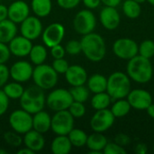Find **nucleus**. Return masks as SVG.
I'll use <instances>...</instances> for the list:
<instances>
[{
  "mask_svg": "<svg viewBox=\"0 0 154 154\" xmlns=\"http://www.w3.org/2000/svg\"><path fill=\"white\" fill-rule=\"evenodd\" d=\"M82 52L85 57L92 62L101 61L106 52V42L101 35L96 32H90L83 35L80 40Z\"/></svg>",
  "mask_w": 154,
  "mask_h": 154,
  "instance_id": "f257e3e1",
  "label": "nucleus"
},
{
  "mask_svg": "<svg viewBox=\"0 0 154 154\" xmlns=\"http://www.w3.org/2000/svg\"><path fill=\"white\" fill-rule=\"evenodd\" d=\"M153 74L152 65L150 59L136 55L130 59L127 64V75L135 82L140 84L148 83Z\"/></svg>",
  "mask_w": 154,
  "mask_h": 154,
  "instance_id": "f03ea898",
  "label": "nucleus"
},
{
  "mask_svg": "<svg viewBox=\"0 0 154 154\" xmlns=\"http://www.w3.org/2000/svg\"><path fill=\"white\" fill-rule=\"evenodd\" d=\"M19 100L21 108L32 115L43 110L46 106V96L44 94V90L36 85L24 88L23 94Z\"/></svg>",
  "mask_w": 154,
  "mask_h": 154,
  "instance_id": "7ed1b4c3",
  "label": "nucleus"
},
{
  "mask_svg": "<svg viewBox=\"0 0 154 154\" xmlns=\"http://www.w3.org/2000/svg\"><path fill=\"white\" fill-rule=\"evenodd\" d=\"M131 91V81L129 76L121 71L112 73L107 79L106 92L112 99H121L127 97Z\"/></svg>",
  "mask_w": 154,
  "mask_h": 154,
  "instance_id": "20e7f679",
  "label": "nucleus"
},
{
  "mask_svg": "<svg viewBox=\"0 0 154 154\" xmlns=\"http://www.w3.org/2000/svg\"><path fill=\"white\" fill-rule=\"evenodd\" d=\"M32 79L34 85L45 91L55 88L59 80V75L52 66L42 63L33 68Z\"/></svg>",
  "mask_w": 154,
  "mask_h": 154,
  "instance_id": "39448f33",
  "label": "nucleus"
},
{
  "mask_svg": "<svg viewBox=\"0 0 154 154\" xmlns=\"http://www.w3.org/2000/svg\"><path fill=\"white\" fill-rule=\"evenodd\" d=\"M72 102L69 90L65 88H55L46 96V106L53 112L68 110Z\"/></svg>",
  "mask_w": 154,
  "mask_h": 154,
  "instance_id": "423d86ee",
  "label": "nucleus"
},
{
  "mask_svg": "<svg viewBox=\"0 0 154 154\" xmlns=\"http://www.w3.org/2000/svg\"><path fill=\"white\" fill-rule=\"evenodd\" d=\"M74 119L69 110L57 111L51 116V130L56 135H68L74 128Z\"/></svg>",
  "mask_w": 154,
  "mask_h": 154,
  "instance_id": "0eeeda50",
  "label": "nucleus"
},
{
  "mask_svg": "<svg viewBox=\"0 0 154 154\" xmlns=\"http://www.w3.org/2000/svg\"><path fill=\"white\" fill-rule=\"evenodd\" d=\"M97 26V18L90 10H80L73 19V28L77 33L86 35L94 32Z\"/></svg>",
  "mask_w": 154,
  "mask_h": 154,
  "instance_id": "6e6552de",
  "label": "nucleus"
},
{
  "mask_svg": "<svg viewBox=\"0 0 154 154\" xmlns=\"http://www.w3.org/2000/svg\"><path fill=\"white\" fill-rule=\"evenodd\" d=\"M8 122L12 130L20 134H24L32 129V115L22 108L13 111Z\"/></svg>",
  "mask_w": 154,
  "mask_h": 154,
  "instance_id": "1a4fd4ad",
  "label": "nucleus"
},
{
  "mask_svg": "<svg viewBox=\"0 0 154 154\" xmlns=\"http://www.w3.org/2000/svg\"><path fill=\"white\" fill-rule=\"evenodd\" d=\"M115 119L116 117L111 110L107 108L97 110L90 120V127L94 132L103 133L113 126Z\"/></svg>",
  "mask_w": 154,
  "mask_h": 154,
  "instance_id": "9d476101",
  "label": "nucleus"
},
{
  "mask_svg": "<svg viewBox=\"0 0 154 154\" xmlns=\"http://www.w3.org/2000/svg\"><path fill=\"white\" fill-rule=\"evenodd\" d=\"M65 36V27L60 23H52L49 24L42 33L43 44L51 48L57 44H60Z\"/></svg>",
  "mask_w": 154,
  "mask_h": 154,
  "instance_id": "9b49d317",
  "label": "nucleus"
},
{
  "mask_svg": "<svg viewBox=\"0 0 154 154\" xmlns=\"http://www.w3.org/2000/svg\"><path fill=\"white\" fill-rule=\"evenodd\" d=\"M139 45L130 38H120L114 42L115 55L123 60H130L138 54Z\"/></svg>",
  "mask_w": 154,
  "mask_h": 154,
  "instance_id": "f8f14e48",
  "label": "nucleus"
},
{
  "mask_svg": "<svg viewBox=\"0 0 154 154\" xmlns=\"http://www.w3.org/2000/svg\"><path fill=\"white\" fill-rule=\"evenodd\" d=\"M43 31L42 23L39 17L29 15L20 23V32L21 35L25 38L34 41L42 36Z\"/></svg>",
  "mask_w": 154,
  "mask_h": 154,
  "instance_id": "ddd939ff",
  "label": "nucleus"
},
{
  "mask_svg": "<svg viewBox=\"0 0 154 154\" xmlns=\"http://www.w3.org/2000/svg\"><path fill=\"white\" fill-rule=\"evenodd\" d=\"M33 67L27 60H18L9 68L10 78L16 82L25 83L32 77Z\"/></svg>",
  "mask_w": 154,
  "mask_h": 154,
  "instance_id": "4468645a",
  "label": "nucleus"
},
{
  "mask_svg": "<svg viewBox=\"0 0 154 154\" xmlns=\"http://www.w3.org/2000/svg\"><path fill=\"white\" fill-rule=\"evenodd\" d=\"M127 101L131 107L138 110H146L147 107L152 103V95L143 89H134L127 95Z\"/></svg>",
  "mask_w": 154,
  "mask_h": 154,
  "instance_id": "2eb2a0df",
  "label": "nucleus"
},
{
  "mask_svg": "<svg viewBox=\"0 0 154 154\" xmlns=\"http://www.w3.org/2000/svg\"><path fill=\"white\" fill-rule=\"evenodd\" d=\"M31 7L23 0L12 1L8 6V19L15 23L16 24L21 23L25 18L30 15Z\"/></svg>",
  "mask_w": 154,
  "mask_h": 154,
  "instance_id": "dca6fc26",
  "label": "nucleus"
},
{
  "mask_svg": "<svg viewBox=\"0 0 154 154\" xmlns=\"http://www.w3.org/2000/svg\"><path fill=\"white\" fill-rule=\"evenodd\" d=\"M7 45L11 55L18 58H23L29 55L32 47V42L23 35H16Z\"/></svg>",
  "mask_w": 154,
  "mask_h": 154,
  "instance_id": "f3484780",
  "label": "nucleus"
},
{
  "mask_svg": "<svg viewBox=\"0 0 154 154\" xmlns=\"http://www.w3.org/2000/svg\"><path fill=\"white\" fill-rule=\"evenodd\" d=\"M64 75L67 82L71 87L85 85L88 80L87 70L82 66L77 64L69 65Z\"/></svg>",
  "mask_w": 154,
  "mask_h": 154,
  "instance_id": "a211bd4d",
  "label": "nucleus"
},
{
  "mask_svg": "<svg viewBox=\"0 0 154 154\" xmlns=\"http://www.w3.org/2000/svg\"><path fill=\"white\" fill-rule=\"evenodd\" d=\"M99 20L103 27L107 30H115L120 24V14L116 7L106 6L104 7L99 14Z\"/></svg>",
  "mask_w": 154,
  "mask_h": 154,
  "instance_id": "6ab92c4d",
  "label": "nucleus"
},
{
  "mask_svg": "<svg viewBox=\"0 0 154 154\" xmlns=\"http://www.w3.org/2000/svg\"><path fill=\"white\" fill-rule=\"evenodd\" d=\"M23 143L34 153L41 152L45 146V138L42 134L32 129L23 134Z\"/></svg>",
  "mask_w": 154,
  "mask_h": 154,
  "instance_id": "aec40b11",
  "label": "nucleus"
},
{
  "mask_svg": "<svg viewBox=\"0 0 154 154\" xmlns=\"http://www.w3.org/2000/svg\"><path fill=\"white\" fill-rule=\"evenodd\" d=\"M51 116L46 111H39L32 115V129L44 134L51 130Z\"/></svg>",
  "mask_w": 154,
  "mask_h": 154,
  "instance_id": "412c9836",
  "label": "nucleus"
},
{
  "mask_svg": "<svg viewBox=\"0 0 154 154\" xmlns=\"http://www.w3.org/2000/svg\"><path fill=\"white\" fill-rule=\"evenodd\" d=\"M107 143V139L101 133L95 132L94 134L88 136L87 140V147L89 150V153L101 154L104 148Z\"/></svg>",
  "mask_w": 154,
  "mask_h": 154,
  "instance_id": "4be33fe9",
  "label": "nucleus"
},
{
  "mask_svg": "<svg viewBox=\"0 0 154 154\" xmlns=\"http://www.w3.org/2000/svg\"><path fill=\"white\" fill-rule=\"evenodd\" d=\"M18 32V28L15 23L10 19H5L0 22V42L8 44Z\"/></svg>",
  "mask_w": 154,
  "mask_h": 154,
  "instance_id": "5701e85b",
  "label": "nucleus"
},
{
  "mask_svg": "<svg viewBox=\"0 0 154 154\" xmlns=\"http://www.w3.org/2000/svg\"><path fill=\"white\" fill-rule=\"evenodd\" d=\"M72 144L68 135H57L51 142V151L53 154H69Z\"/></svg>",
  "mask_w": 154,
  "mask_h": 154,
  "instance_id": "b1692460",
  "label": "nucleus"
},
{
  "mask_svg": "<svg viewBox=\"0 0 154 154\" xmlns=\"http://www.w3.org/2000/svg\"><path fill=\"white\" fill-rule=\"evenodd\" d=\"M88 88L90 92L97 94L100 92L106 91V86H107V79L103 76L102 74L96 73L88 78L87 80Z\"/></svg>",
  "mask_w": 154,
  "mask_h": 154,
  "instance_id": "393cba45",
  "label": "nucleus"
},
{
  "mask_svg": "<svg viewBox=\"0 0 154 154\" xmlns=\"http://www.w3.org/2000/svg\"><path fill=\"white\" fill-rule=\"evenodd\" d=\"M30 7L37 17L44 18L51 13L52 2L51 0H32Z\"/></svg>",
  "mask_w": 154,
  "mask_h": 154,
  "instance_id": "a878e982",
  "label": "nucleus"
},
{
  "mask_svg": "<svg viewBox=\"0 0 154 154\" xmlns=\"http://www.w3.org/2000/svg\"><path fill=\"white\" fill-rule=\"evenodd\" d=\"M28 56L30 58L31 62L34 64L35 66L44 63L48 56L46 46L45 45L43 46L42 44L32 45Z\"/></svg>",
  "mask_w": 154,
  "mask_h": 154,
  "instance_id": "bb28decb",
  "label": "nucleus"
},
{
  "mask_svg": "<svg viewBox=\"0 0 154 154\" xmlns=\"http://www.w3.org/2000/svg\"><path fill=\"white\" fill-rule=\"evenodd\" d=\"M3 91L8 97L9 99L17 100V99H20V97L23 94L24 88L20 82H16V81L9 82V83L7 82L3 87Z\"/></svg>",
  "mask_w": 154,
  "mask_h": 154,
  "instance_id": "cd10ccee",
  "label": "nucleus"
},
{
  "mask_svg": "<svg viewBox=\"0 0 154 154\" xmlns=\"http://www.w3.org/2000/svg\"><path fill=\"white\" fill-rule=\"evenodd\" d=\"M111 97L107 92H100L94 95L91 99V106L95 110H101L107 108L111 103Z\"/></svg>",
  "mask_w": 154,
  "mask_h": 154,
  "instance_id": "c85d7f7f",
  "label": "nucleus"
},
{
  "mask_svg": "<svg viewBox=\"0 0 154 154\" xmlns=\"http://www.w3.org/2000/svg\"><path fill=\"white\" fill-rule=\"evenodd\" d=\"M68 137H69L72 146L78 147V148L85 146L87 143V140H88L87 134L83 130L78 129V128H73L69 133Z\"/></svg>",
  "mask_w": 154,
  "mask_h": 154,
  "instance_id": "c756f323",
  "label": "nucleus"
},
{
  "mask_svg": "<svg viewBox=\"0 0 154 154\" xmlns=\"http://www.w3.org/2000/svg\"><path fill=\"white\" fill-rule=\"evenodd\" d=\"M124 14L130 19H136L142 13L141 5L134 0H125L123 4Z\"/></svg>",
  "mask_w": 154,
  "mask_h": 154,
  "instance_id": "7c9ffc66",
  "label": "nucleus"
},
{
  "mask_svg": "<svg viewBox=\"0 0 154 154\" xmlns=\"http://www.w3.org/2000/svg\"><path fill=\"white\" fill-rule=\"evenodd\" d=\"M131 106L127 100H125L124 98L117 99V101L112 106V113L115 116V117H123L129 114L131 110Z\"/></svg>",
  "mask_w": 154,
  "mask_h": 154,
  "instance_id": "2f4dec72",
  "label": "nucleus"
},
{
  "mask_svg": "<svg viewBox=\"0 0 154 154\" xmlns=\"http://www.w3.org/2000/svg\"><path fill=\"white\" fill-rule=\"evenodd\" d=\"M69 92L71 94L73 101L85 103L89 97V89L88 88V87H85L84 85L71 87Z\"/></svg>",
  "mask_w": 154,
  "mask_h": 154,
  "instance_id": "473e14b6",
  "label": "nucleus"
},
{
  "mask_svg": "<svg viewBox=\"0 0 154 154\" xmlns=\"http://www.w3.org/2000/svg\"><path fill=\"white\" fill-rule=\"evenodd\" d=\"M22 134L14 132V131H9L5 132L3 135V138L6 144H8L11 147L18 148L23 143V138L21 136Z\"/></svg>",
  "mask_w": 154,
  "mask_h": 154,
  "instance_id": "72a5a7b5",
  "label": "nucleus"
},
{
  "mask_svg": "<svg viewBox=\"0 0 154 154\" xmlns=\"http://www.w3.org/2000/svg\"><path fill=\"white\" fill-rule=\"evenodd\" d=\"M138 53L139 55L151 59L154 56V42L152 40H145L143 41L141 45L139 46L138 49Z\"/></svg>",
  "mask_w": 154,
  "mask_h": 154,
  "instance_id": "f704fd0d",
  "label": "nucleus"
},
{
  "mask_svg": "<svg viewBox=\"0 0 154 154\" xmlns=\"http://www.w3.org/2000/svg\"><path fill=\"white\" fill-rule=\"evenodd\" d=\"M68 110L74 118H81L86 114V106L81 102L73 101Z\"/></svg>",
  "mask_w": 154,
  "mask_h": 154,
  "instance_id": "c9c22d12",
  "label": "nucleus"
},
{
  "mask_svg": "<svg viewBox=\"0 0 154 154\" xmlns=\"http://www.w3.org/2000/svg\"><path fill=\"white\" fill-rule=\"evenodd\" d=\"M65 51L66 53L75 56V55H79L80 52H82V49H81V43L80 41H77V40H70L69 41L66 45H65Z\"/></svg>",
  "mask_w": 154,
  "mask_h": 154,
  "instance_id": "e433bc0d",
  "label": "nucleus"
},
{
  "mask_svg": "<svg viewBox=\"0 0 154 154\" xmlns=\"http://www.w3.org/2000/svg\"><path fill=\"white\" fill-rule=\"evenodd\" d=\"M103 152L105 154H125L126 150L116 143H107Z\"/></svg>",
  "mask_w": 154,
  "mask_h": 154,
  "instance_id": "4c0bfd02",
  "label": "nucleus"
},
{
  "mask_svg": "<svg viewBox=\"0 0 154 154\" xmlns=\"http://www.w3.org/2000/svg\"><path fill=\"white\" fill-rule=\"evenodd\" d=\"M51 66H52V68L54 69V70L58 74H65V72L67 71L68 68L69 67L68 61L64 58H61V59H54Z\"/></svg>",
  "mask_w": 154,
  "mask_h": 154,
  "instance_id": "58836bf2",
  "label": "nucleus"
},
{
  "mask_svg": "<svg viewBox=\"0 0 154 154\" xmlns=\"http://www.w3.org/2000/svg\"><path fill=\"white\" fill-rule=\"evenodd\" d=\"M9 98L5 94L3 89H0V116H4L9 107Z\"/></svg>",
  "mask_w": 154,
  "mask_h": 154,
  "instance_id": "ea45409f",
  "label": "nucleus"
},
{
  "mask_svg": "<svg viewBox=\"0 0 154 154\" xmlns=\"http://www.w3.org/2000/svg\"><path fill=\"white\" fill-rule=\"evenodd\" d=\"M11 53L8 48V45L3 42H0V64H5L10 59Z\"/></svg>",
  "mask_w": 154,
  "mask_h": 154,
  "instance_id": "a19ab883",
  "label": "nucleus"
},
{
  "mask_svg": "<svg viewBox=\"0 0 154 154\" xmlns=\"http://www.w3.org/2000/svg\"><path fill=\"white\" fill-rule=\"evenodd\" d=\"M81 0H57L58 5L65 10L73 9L79 5Z\"/></svg>",
  "mask_w": 154,
  "mask_h": 154,
  "instance_id": "79ce46f5",
  "label": "nucleus"
},
{
  "mask_svg": "<svg viewBox=\"0 0 154 154\" xmlns=\"http://www.w3.org/2000/svg\"><path fill=\"white\" fill-rule=\"evenodd\" d=\"M9 78V68L5 64H0V88L8 82Z\"/></svg>",
  "mask_w": 154,
  "mask_h": 154,
  "instance_id": "37998d69",
  "label": "nucleus"
},
{
  "mask_svg": "<svg viewBox=\"0 0 154 154\" xmlns=\"http://www.w3.org/2000/svg\"><path fill=\"white\" fill-rule=\"evenodd\" d=\"M50 49H51V54L53 59H61L65 57L66 51L61 44H57Z\"/></svg>",
  "mask_w": 154,
  "mask_h": 154,
  "instance_id": "c03bdc74",
  "label": "nucleus"
},
{
  "mask_svg": "<svg viewBox=\"0 0 154 154\" xmlns=\"http://www.w3.org/2000/svg\"><path fill=\"white\" fill-rule=\"evenodd\" d=\"M131 142V139L128 135L125 134H119L116 136L115 138V143H116L117 144L125 147L126 145H128Z\"/></svg>",
  "mask_w": 154,
  "mask_h": 154,
  "instance_id": "a18cd8bd",
  "label": "nucleus"
},
{
  "mask_svg": "<svg viewBox=\"0 0 154 154\" xmlns=\"http://www.w3.org/2000/svg\"><path fill=\"white\" fill-rule=\"evenodd\" d=\"M84 4V5L88 9H95L99 6L101 4L100 0H81Z\"/></svg>",
  "mask_w": 154,
  "mask_h": 154,
  "instance_id": "49530a36",
  "label": "nucleus"
},
{
  "mask_svg": "<svg viewBox=\"0 0 154 154\" xmlns=\"http://www.w3.org/2000/svg\"><path fill=\"white\" fill-rule=\"evenodd\" d=\"M8 18V7L3 4H0V22Z\"/></svg>",
  "mask_w": 154,
  "mask_h": 154,
  "instance_id": "de8ad7c7",
  "label": "nucleus"
},
{
  "mask_svg": "<svg viewBox=\"0 0 154 154\" xmlns=\"http://www.w3.org/2000/svg\"><path fill=\"white\" fill-rule=\"evenodd\" d=\"M147 145L145 143H139L135 147V152L138 154H145L147 152Z\"/></svg>",
  "mask_w": 154,
  "mask_h": 154,
  "instance_id": "09e8293b",
  "label": "nucleus"
},
{
  "mask_svg": "<svg viewBox=\"0 0 154 154\" xmlns=\"http://www.w3.org/2000/svg\"><path fill=\"white\" fill-rule=\"evenodd\" d=\"M101 3H103L106 6H112V7H116L122 0H100Z\"/></svg>",
  "mask_w": 154,
  "mask_h": 154,
  "instance_id": "8fccbe9b",
  "label": "nucleus"
},
{
  "mask_svg": "<svg viewBox=\"0 0 154 154\" xmlns=\"http://www.w3.org/2000/svg\"><path fill=\"white\" fill-rule=\"evenodd\" d=\"M17 153L18 154H33L34 152L32 151V150H30L29 148H27V147H23V148H21L20 150H18V152H17Z\"/></svg>",
  "mask_w": 154,
  "mask_h": 154,
  "instance_id": "3c124183",
  "label": "nucleus"
},
{
  "mask_svg": "<svg viewBox=\"0 0 154 154\" xmlns=\"http://www.w3.org/2000/svg\"><path fill=\"white\" fill-rule=\"evenodd\" d=\"M147 113H148V115L152 117V118H153L154 119V104H151L148 107H147Z\"/></svg>",
  "mask_w": 154,
  "mask_h": 154,
  "instance_id": "603ef678",
  "label": "nucleus"
},
{
  "mask_svg": "<svg viewBox=\"0 0 154 154\" xmlns=\"http://www.w3.org/2000/svg\"><path fill=\"white\" fill-rule=\"evenodd\" d=\"M134 1H135V2H137L138 4H143V3H144V2H146L147 0H134Z\"/></svg>",
  "mask_w": 154,
  "mask_h": 154,
  "instance_id": "864d4df0",
  "label": "nucleus"
},
{
  "mask_svg": "<svg viewBox=\"0 0 154 154\" xmlns=\"http://www.w3.org/2000/svg\"><path fill=\"white\" fill-rule=\"evenodd\" d=\"M6 153H7V152H6L5 150L2 149V148L0 147V154H6Z\"/></svg>",
  "mask_w": 154,
  "mask_h": 154,
  "instance_id": "5fc2aeb1",
  "label": "nucleus"
},
{
  "mask_svg": "<svg viewBox=\"0 0 154 154\" xmlns=\"http://www.w3.org/2000/svg\"><path fill=\"white\" fill-rule=\"evenodd\" d=\"M147 1H148L152 5H154V0H147Z\"/></svg>",
  "mask_w": 154,
  "mask_h": 154,
  "instance_id": "6e6d98bb",
  "label": "nucleus"
},
{
  "mask_svg": "<svg viewBox=\"0 0 154 154\" xmlns=\"http://www.w3.org/2000/svg\"><path fill=\"white\" fill-rule=\"evenodd\" d=\"M8 1H14V0H8Z\"/></svg>",
  "mask_w": 154,
  "mask_h": 154,
  "instance_id": "4d7b16f0",
  "label": "nucleus"
},
{
  "mask_svg": "<svg viewBox=\"0 0 154 154\" xmlns=\"http://www.w3.org/2000/svg\"><path fill=\"white\" fill-rule=\"evenodd\" d=\"M153 150H154V145H153Z\"/></svg>",
  "mask_w": 154,
  "mask_h": 154,
  "instance_id": "13d9d810",
  "label": "nucleus"
},
{
  "mask_svg": "<svg viewBox=\"0 0 154 154\" xmlns=\"http://www.w3.org/2000/svg\"><path fill=\"white\" fill-rule=\"evenodd\" d=\"M0 147H1V145H0Z\"/></svg>",
  "mask_w": 154,
  "mask_h": 154,
  "instance_id": "bf43d9fd",
  "label": "nucleus"
}]
</instances>
